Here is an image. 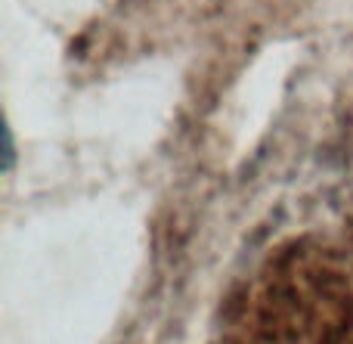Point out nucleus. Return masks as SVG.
Instances as JSON below:
<instances>
[{"instance_id": "f257e3e1", "label": "nucleus", "mask_w": 353, "mask_h": 344, "mask_svg": "<svg viewBox=\"0 0 353 344\" xmlns=\"http://www.w3.org/2000/svg\"><path fill=\"white\" fill-rule=\"evenodd\" d=\"M223 344H353V239H298L251 276Z\"/></svg>"}]
</instances>
